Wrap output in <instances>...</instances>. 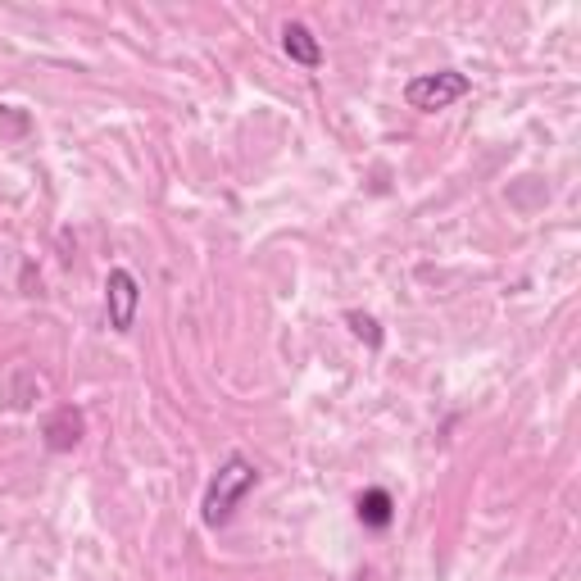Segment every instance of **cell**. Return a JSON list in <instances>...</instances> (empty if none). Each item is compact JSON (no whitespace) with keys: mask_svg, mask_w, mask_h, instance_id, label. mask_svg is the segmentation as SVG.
<instances>
[{"mask_svg":"<svg viewBox=\"0 0 581 581\" xmlns=\"http://www.w3.org/2000/svg\"><path fill=\"white\" fill-rule=\"evenodd\" d=\"M255 482H259L255 463L241 459V454H232V459L218 468L214 482H209V491H205V522H209V527H223V522L232 518V509L246 500V491H255Z\"/></svg>","mask_w":581,"mask_h":581,"instance_id":"obj_1","label":"cell"},{"mask_svg":"<svg viewBox=\"0 0 581 581\" xmlns=\"http://www.w3.org/2000/svg\"><path fill=\"white\" fill-rule=\"evenodd\" d=\"M468 91H473V82L463 78V73L441 69V73H423V78L409 82V87H404V100H409L414 109H423V114H436V109L463 100Z\"/></svg>","mask_w":581,"mask_h":581,"instance_id":"obj_2","label":"cell"},{"mask_svg":"<svg viewBox=\"0 0 581 581\" xmlns=\"http://www.w3.org/2000/svg\"><path fill=\"white\" fill-rule=\"evenodd\" d=\"M137 305H141V286L128 268H109L105 277V309H109V327L114 332H132L137 323Z\"/></svg>","mask_w":581,"mask_h":581,"instance_id":"obj_3","label":"cell"},{"mask_svg":"<svg viewBox=\"0 0 581 581\" xmlns=\"http://www.w3.org/2000/svg\"><path fill=\"white\" fill-rule=\"evenodd\" d=\"M282 50L296 64H305V69H318V64H323V46H318V37L305 28V23H286V28H282Z\"/></svg>","mask_w":581,"mask_h":581,"instance_id":"obj_4","label":"cell"},{"mask_svg":"<svg viewBox=\"0 0 581 581\" xmlns=\"http://www.w3.org/2000/svg\"><path fill=\"white\" fill-rule=\"evenodd\" d=\"M391 513H395V504H391V495H386V491H364V495H359V518H364L368 527H386Z\"/></svg>","mask_w":581,"mask_h":581,"instance_id":"obj_5","label":"cell"},{"mask_svg":"<svg viewBox=\"0 0 581 581\" xmlns=\"http://www.w3.org/2000/svg\"><path fill=\"white\" fill-rule=\"evenodd\" d=\"M50 432V445H55V450H69V445H78V432H82V418L73 414V409H64L60 418H55V423L46 427Z\"/></svg>","mask_w":581,"mask_h":581,"instance_id":"obj_6","label":"cell"},{"mask_svg":"<svg viewBox=\"0 0 581 581\" xmlns=\"http://www.w3.org/2000/svg\"><path fill=\"white\" fill-rule=\"evenodd\" d=\"M345 323L355 327V336H359V341L382 345V332H377V323H373V318H368V314H359V309H355V314H345Z\"/></svg>","mask_w":581,"mask_h":581,"instance_id":"obj_7","label":"cell"}]
</instances>
